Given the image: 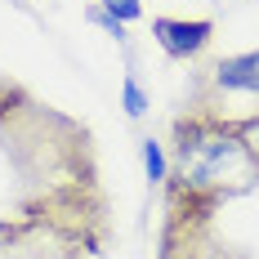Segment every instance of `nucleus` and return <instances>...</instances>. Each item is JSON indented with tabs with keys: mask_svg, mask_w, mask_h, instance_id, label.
<instances>
[{
	"mask_svg": "<svg viewBox=\"0 0 259 259\" xmlns=\"http://www.w3.org/2000/svg\"><path fill=\"white\" fill-rule=\"evenodd\" d=\"M259 183V156L246 130L219 121L201 107H183L170 130V179L165 197H179L192 206L219 210Z\"/></svg>",
	"mask_w": 259,
	"mask_h": 259,
	"instance_id": "obj_1",
	"label": "nucleus"
},
{
	"mask_svg": "<svg viewBox=\"0 0 259 259\" xmlns=\"http://www.w3.org/2000/svg\"><path fill=\"white\" fill-rule=\"evenodd\" d=\"M188 107H201V112L219 116V121H233L241 130L259 121V50L206 63L192 76Z\"/></svg>",
	"mask_w": 259,
	"mask_h": 259,
	"instance_id": "obj_2",
	"label": "nucleus"
},
{
	"mask_svg": "<svg viewBox=\"0 0 259 259\" xmlns=\"http://www.w3.org/2000/svg\"><path fill=\"white\" fill-rule=\"evenodd\" d=\"M80 241H72L45 219H0V259H80Z\"/></svg>",
	"mask_w": 259,
	"mask_h": 259,
	"instance_id": "obj_3",
	"label": "nucleus"
},
{
	"mask_svg": "<svg viewBox=\"0 0 259 259\" xmlns=\"http://www.w3.org/2000/svg\"><path fill=\"white\" fill-rule=\"evenodd\" d=\"M152 36L170 58H201L214 40V18H152Z\"/></svg>",
	"mask_w": 259,
	"mask_h": 259,
	"instance_id": "obj_4",
	"label": "nucleus"
},
{
	"mask_svg": "<svg viewBox=\"0 0 259 259\" xmlns=\"http://www.w3.org/2000/svg\"><path fill=\"white\" fill-rule=\"evenodd\" d=\"M143 170H148V179H152V183L170 179V156H165V148H161L156 139H143Z\"/></svg>",
	"mask_w": 259,
	"mask_h": 259,
	"instance_id": "obj_5",
	"label": "nucleus"
},
{
	"mask_svg": "<svg viewBox=\"0 0 259 259\" xmlns=\"http://www.w3.org/2000/svg\"><path fill=\"white\" fill-rule=\"evenodd\" d=\"M121 103H125L130 116H143V112H148V94L139 90V80H134V76H125V85H121Z\"/></svg>",
	"mask_w": 259,
	"mask_h": 259,
	"instance_id": "obj_6",
	"label": "nucleus"
},
{
	"mask_svg": "<svg viewBox=\"0 0 259 259\" xmlns=\"http://www.w3.org/2000/svg\"><path fill=\"white\" fill-rule=\"evenodd\" d=\"M23 99H27V90L18 85V80L0 76V121H5V116H9V112H14L18 103H23Z\"/></svg>",
	"mask_w": 259,
	"mask_h": 259,
	"instance_id": "obj_7",
	"label": "nucleus"
},
{
	"mask_svg": "<svg viewBox=\"0 0 259 259\" xmlns=\"http://www.w3.org/2000/svg\"><path fill=\"white\" fill-rule=\"evenodd\" d=\"M103 9L112 18H121V23H139L143 18V5L139 0H103Z\"/></svg>",
	"mask_w": 259,
	"mask_h": 259,
	"instance_id": "obj_8",
	"label": "nucleus"
},
{
	"mask_svg": "<svg viewBox=\"0 0 259 259\" xmlns=\"http://www.w3.org/2000/svg\"><path fill=\"white\" fill-rule=\"evenodd\" d=\"M90 23H99L107 36H116V40H125V23H121V18H112L107 9H90Z\"/></svg>",
	"mask_w": 259,
	"mask_h": 259,
	"instance_id": "obj_9",
	"label": "nucleus"
}]
</instances>
